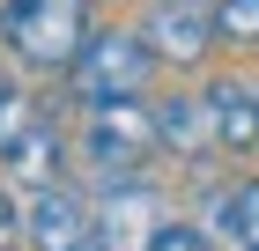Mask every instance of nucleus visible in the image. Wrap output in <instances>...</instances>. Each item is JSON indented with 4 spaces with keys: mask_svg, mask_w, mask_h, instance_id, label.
<instances>
[{
    "mask_svg": "<svg viewBox=\"0 0 259 251\" xmlns=\"http://www.w3.org/2000/svg\"><path fill=\"white\" fill-rule=\"evenodd\" d=\"M163 148V118L148 111L141 96H111V104H89V126H81V155L104 170V185L134 177L148 155Z\"/></svg>",
    "mask_w": 259,
    "mask_h": 251,
    "instance_id": "f257e3e1",
    "label": "nucleus"
},
{
    "mask_svg": "<svg viewBox=\"0 0 259 251\" xmlns=\"http://www.w3.org/2000/svg\"><path fill=\"white\" fill-rule=\"evenodd\" d=\"M222 44H259V0H215Z\"/></svg>",
    "mask_w": 259,
    "mask_h": 251,
    "instance_id": "9b49d317",
    "label": "nucleus"
},
{
    "mask_svg": "<svg viewBox=\"0 0 259 251\" xmlns=\"http://www.w3.org/2000/svg\"><path fill=\"white\" fill-rule=\"evenodd\" d=\"M0 37H8V52H15L22 67L67 74L81 59V44H89V0H22Z\"/></svg>",
    "mask_w": 259,
    "mask_h": 251,
    "instance_id": "f03ea898",
    "label": "nucleus"
},
{
    "mask_svg": "<svg viewBox=\"0 0 259 251\" xmlns=\"http://www.w3.org/2000/svg\"><path fill=\"white\" fill-rule=\"evenodd\" d=\"M222 229L237 236V251H259V177L222 192Z\"/></svg>",
    "mask_w": 259,
    "mask_h": 251,
    "instance_id": "9d476101",
    "label": "nucleus"
},
{
    "mask_svg": "<svg viewBox=\"0 0 259 251\" xmlns=\"http://www.w3.org/2000/svg\"><path fill=\"white\" fill-rule=\"evenodd\" d=\"M156 74V44L141 30H89L81 59L67 67V89L81 104H111V96H141Z\"/></svg>",
    "mask_w": 259,
    "mask_h": 251,
    "instance_id": "7ed1b4c3",
    "label": "nucleus"
},
{
    "mask_svg": "<svg viewBox=\"0 0 259 251\" xmlns=\"http://www.w3.org/2000/svg\"><path fill=\"white\" fill-rule=\"evenodd\" d=\"M156 251H207V229H193V222H170V229L156 236Z\"/></svg>",
    "mask_w": 259,
    "mask_h": 251,
    "instance_id": "ddd939ff",
    "label": "nucleus"
},
{
    "mask_svg": "<svg viewBox=\"0 0 259 251\" xmlns=\"http://www.w3.org/2000/svg\"><path fill=\"white\" fill-rule=\"evenodd\" d=\"M156 118H163V148L170 155H185V163H207V155H222V140H215V118H207V96H170V104H156Z\"/></svg>",
    "mask_w": 259,
    "mask_h": 251,
    "instance_id": "1a4fd4ad",
    "label": "nucleus"
},
{
    "mask_svg": "<svg viewBox=\"0 0 259 251\" xmlns=\"http://www.w3.org/2000/svg\"><path fill=\"white\" fill-rule=\"evenodd\" d=\"M141 37L156 44L163 67H200V59L222 44V30H215V8H200V0H148Z\"/></svg>",
    "mask_w": 259,
    "mask_h": 251,
    "instance_id": "39448f33",
    "label": "nucleus"
},
{
    "mask_svg": "<svg viewBox=\"0 0 259 251\" xmlns=\"http://www.w3.org/2000/svg\"><path fill=\"white\" fill-rule=\"evenodd\" d=\"M30 126V104H22V89L15 81H0V155H8V140Z\"/></svg>",
    "mask_w": 259,
    "mask_h": 251,
    "instance_id": "f8f14e48",
    "label": "nucleus"
},
{
    "mask_svg": "<svg viewBox=\"0 0 259 251\" xmlns=\"http://www.w3.org/2000/svg\"><path fill=\"white\" fill-rule=\"evenodd\" d=\"M0 177H8V185H30V192L60 185V126L30 118V126L8 140V155H0Z\"/></svg>",
    "mask_w": 259,
    "mask_h": 251,
    "instance_id": "6e6552de",
    "label": "nucleus"
},
{
    "mask_svg": "<svg viewBox=\"0 0 259 251\" xmlns=\"http://www.w3.org/2000/svg\"><path fill=\"white\" fill-rule=\"evenodd\" d=\"M22 236H30V251H81V244H97V207L74 185H45L22 207Z\"/></svg>",
    "mask_w": 259,
    "mask_h": 251,
    "instance_id": "423d86ee",
    "label": "nucleus"
},
{
    "mask_svg": "<svg viewBox=\"0 0 259 251\" xmlns=\"http://www.w3.org/2000/svg\"><path fill=\"white\" fill-rule=\"evenodd\" d=\"M207 118H215V140L230 155H252L259 148V89L252 81H207Z\"/></svg>",
    "mask_w": 259,
    "mask_h": 251,
    "instance_id": "0eeeda50",
    "label": "nucleus"
},
{
    "mask_svg": "<svg viewBox=\"0 0 259 251\" xmlns=\"http://www.w3.org/2000/svg\"><path fill=\"white\" fill-rule=\"evenodd\" d=\"M15 8H22V0H0V30H8V22H15Z\"/></svg>",
    "mask_w": 259,
    "mask_h": 251,
    "instance_id": "2eb2a0df",
    "label": "nucleus"
},
{
    "mask_svg": "<svg viewBox=\"0 0 259 251\" xmlns=\"http://www.w3.org/2000/svg\"><path fill=\"white\" fill-rule=\"evenodd\" d=\"M163 229H170V214H163L156 185H141V177L104 185V199H97V251H156Z\"/></svg>",
    "mask_w": 259,
    "mask_h": 251,
    "instance_id": "20e7f679",
    "label": "nucleus"
},
{
    "mask_svg": "<svg viewBox=\"0 0 259 251\" xmlns=\"http://www.w3.org/2000/svg\"><path fill=\"white\" fill-rule=\"evenodd\" d=\"M22 236V207H15V192H8V177H0V251Z\"/></svg>",
    "mask_w": 259,
    "mask_h": 251,
    "instance_id": "4468645a",
    "label": "nucleus"
}]
</instances>
